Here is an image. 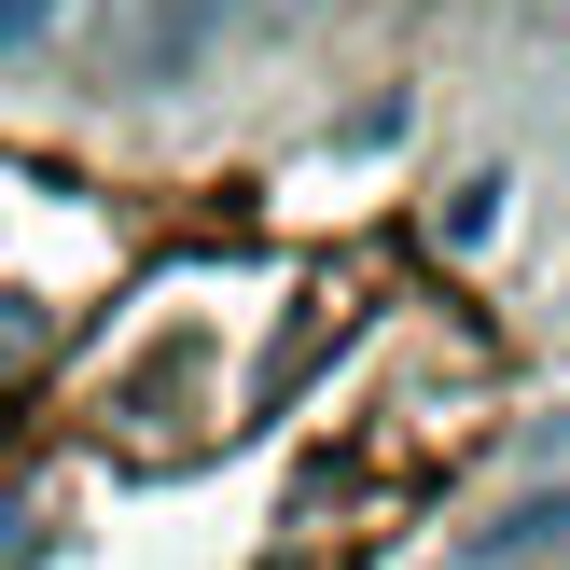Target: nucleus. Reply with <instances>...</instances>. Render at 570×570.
<instances>
[{"label": "nucleus", "mask_w": 570, "mask_h": 570, "mask_svg": "<svg viewBox=\"0 0 570 570\" xmlns=\"http://www.w3.org/2000/svg\"><path fill=\"white\" fill-rule=\"evenodd\" d=\"M265 14H278V0H154L139 42H126V83H139V98H167V83H195L237 28H265Z\"/></svg>", "instance_id": "1"}, {"label": "nucleus", "mask_w": 570, "mask_h": 570, "mask_svg": "<svg viewBox=\"0 0 570 570\" xmlns=\"http://www.w3.org/2000/svg\"><path fill=\"white\" fill-rule=\"evenodd\" d=\"M488 223H501V181H460V195H445V250H488Z\"/></svg>", "instance_id": "2"}, {"label": "nucleus", "mask_w": 570, "mask_h": 570, "mask_svg": "<svg viewBox=\"0 0 570 570\" xmlns=\"http://www.w3.org/2000/svg\"><path fill=\"white\" fill-rule=\"evenodd\" d=\"M56 14H70V0H0V56H28V42L56 28Z\"/></svg>", "instance_id": "3"}]
</instances>
